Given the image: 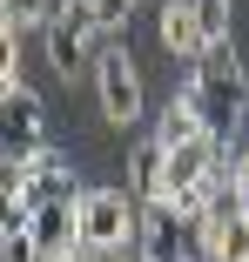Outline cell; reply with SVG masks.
<instances>
[{"label":"cell","mask_w":249,"mask_h":262,"mask_svg":"<svg viewBox=\"0 0 249 262\" xmlns=\"http://www.w3.org/2000/svg\"><path fill=\"white\" fill-rule=\"evenodd\" d=\"M54 262H108V255H101V249H88V242H81V249H68V255H54Z\"/></svg>","instance_id":"cell-15"},{"label":"cell","mask_w":249,"mask_h":262,"mask_svg":"<svg viewBox=\"0 0 249 262\" xmlns=\"http://www.w3.org/2000/svg\"><path fill=\"white\" fill-rule=\"evenodd\" d=\"M148 135H155L162 148H175V141H189V135H202V115H195V108H189V101L175 94V101H169V108L155 115V128H148Z\"/></svg>","instance_id":"cell-10"},{"label":"cell","mask_w":249,"mask_h":262,"mask_svg":"<svg viewBox=\"0 0 249 262\" xmlns=\"http://www.w3.org/2000/svg\"><path fill=\"white\" fill-rule=\"evenodd\" d=\"M141 195L135 188H88L81 195V242L101 255H135L141 249Z\"/></svg>","instance_id":"cell-3"},{"label":"cell","mask_w":249,"mask_h":262,"mask_svg":"<svg viewBox=\"0 0 249 262\" xmlns=\"http://www.w3.org/2000/svg\"><path fill=\"white\" fill-rule=\"evenodd\" d=\"M115 34H101V20H94V0H61L54 7V20L40 27V47H47V61H54V74L74 88V81H88V61L101 54Z\"/></svg>","instance_id":"cell-2"},{"label":"cell","mask_w":249,"mask_h":262,"mask_svg":"<svg viewBox=\"0 0 249 262\" xmlns=\"http://www.w3.org/2000/svg\"><path fill=\"white\" fill-rule=\"evenodd\" d=\"M27 229H34V242H40L47 262L68 255V249H81V202H40Z\"/></svg>","instance_id":"cell-7"},{"label":"cell","mask_w":249,"mask_h":262,"mask_svg":"<svg viewBox=\"0 0 249 262\" xmlns=\"http://www.w3.org/2000/svg\"><path fill=\"white\" fill-rule=\"evenodd\" d=\"M141 108H148V81H141V68H135L128 47L108 40L101 54H94V115L115 121V128H135Z\"/></svg>","instance_id":"cell-4"},{"label":"cell","mask_w":249,"mask_h":262,"mask_svg":"<svg viewBox=\"0 0 249 262\" xmlns=\"http://www.w3.org/2000/svg\"><path fill=\"white\" fill-rule=\"evenodd\" d=\"M162 47L175 61H195L209 47V34H202V14H195V0H169L162 7Z\"/></svg>","instance_id":"cell-9"},{"label":"cell","mask_w":249,"mask_h":262,"mask_svg":"<svg viewBox=\"0 0 249 262\" xmlns=\"http://www.w3.org/2000/svg\"><path fill=\"white\" fill-rule=\"evenodd\" d=\"M20 195L40 208V202H81L88 188H81V175H74V162H68V155L54 148V141H47L40 155H34V162L20 168Z\"/></svg>","instance_id":"cell-6"},{"label":"cell","mask_w":249,"mask_h":262,"mask_svg":"<svg viewBox=\"0 0 249 262\" xmlns=\"http://www.w3.org/2000/svg\"><path fill=\"white\" fill-rule=\"evenodd\" d=\"M128 188L141 202H162V188H169V148L155 135H135L128 141Z\"/></svg>","instance_id":"cell-8"},{"label":"cell","mask_w":249,"mask_h":262,"mask_svg":"<svg viewBox=\"0 0 249 262\" xmlns=\"http://www.w3.org/2000/svg\"><path fill=\"white\" fill-rule=\"evenodd\" d=\"M108 262H141V255H108Z\"/></svg>","instance_id":"cell-16"},{"label":"cell","mask_w":249,"mask_h":262,"mask_svg":"<svg viewBox=\"0 0 249 262\" xmlns=\"http://www.w3.org/2000/svg\"><path fill=\"white\" fill-rule=\"evenodd\" d=\"M54 7H61V0H0V20H14V27H47Z\"/></svg>","instance_id":"cell-11"},{"label":"cell","mask_w":249,"mask_h":262,"mask_svg":"<svg viewBox=\"0 0 249 262\" xmlns=\"http://www.w3.org/2000/svg\"><path fill=\"white\" fill-rule=\"evenodd\" d=\"M135 14V0H94V20H101V34H121Z\"/></svg>","instance_id":"cell-14"},{"label":"cell","mask_w":249,"mask_h":262,"mask_svg":"<svg viewBox=\"0 0 249 262\" xmlns=\"http://www.w3.org/2000/svg\"><path fill=\"white\" fill-rule=\"evenodd\" d=\"M195 14H202L209 40H229V0H195Z\"/></svg>","instance_id":"cell-13"},{"label":"cell","mask_w":249,"mask_h":262,"mask_svg":"<svg viewBox=\"0 0 249 262\" xmlns=\"http://www.w3.org/2000/svg\"><path fill=\"white\" fill-rule=\"evenodd\" d=\"M0 262H47L34 229H0Z\"/></svg>","instance_id":"cell-12"},{"label":"cell","mask_w":249,"mask_h":262,"mask_svg":"<svg viewBox=\"0 0 249 262\" xmlns=\"http://www.w3.org/2000/svg\"><path fill=\"white\" fill-rule=\"evenodd\" d=\"M182 101L202 115V128H209L216 141H242V135H249V74H242V61H236V40H209L202 54L189 61Z\"/></svg>","instance_id":"cell-1"},{"label":"cell","mask_w":249,"mask_h":262,"mask_svg":"<svg viewBox=\"0 0 249 262\" xmlns=\"http://www.w3.org/2000/svg\"><path fill=\"white\" fill-rule=\"evenodd\" d=\"M0 115H7V148H0V162L27 168L34 155L47 148V101L27 81H14V88H0Z\"/></svg>","instance_id":"cell-5"}]
</instances>
